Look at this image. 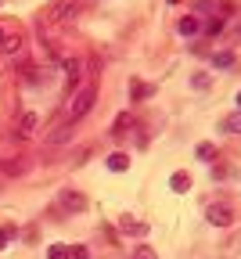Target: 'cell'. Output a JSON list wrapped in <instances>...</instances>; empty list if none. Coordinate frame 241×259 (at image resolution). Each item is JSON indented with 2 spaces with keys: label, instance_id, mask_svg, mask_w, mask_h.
<instances>
[{
  "label": "cell",
  "instance_id": "cell-8",
  "mask_svg": "<svg viewBox=\"0 0 241 259\" xmlns=\"http://www.w3.org/2000/svg\"><path fill=\"white\" fill-rule=\"evenodd\" d=\"M36 122H40L36 115H32V112H25V115L18 119V137H29V134H32V130H36Z\"/></svg>",
  "mask_w": 241,
  "mask_h": 259
},
{
  "label": "cell",
  "instance_id": "cell-7",
  "mask_svg": "<svg viewBox=\"0 0 241 259\" xmlns=\"http://www.w3.org/2000/svg\"><path fill=\"white\" fill-rule=\"evenodd\" d=\"M108 169H112V173H123V169H130V155H126V151H115V155H108Z\"/></svg>",
  "mask_w": 241,
  "mask_h": 259
},
{
  "label": "cell",
  "instance_id": "cell-2",
  "mask_svg": "<svg viewBox=\"0 0 241 259\" xmlns=\"http://www.w3.org/2000/svg\"><path fill=\"white\" fill-rule=\"evenodd\" d=\"M205 220H209L213 227H230L234 223V209L227 202H213L209 209H205Z\"/></svg>",
  "mask_w": 241,
  "mask_h": 259
},
{
  "label": "cell",
  "instance_id": "cell-10",
  "mask_svg": "<svg viewBox=\"0 0 241 259\" xmlns=\"http://www.w3.org/2000/svg\"><path fill=\"white\" fill-rule=\"evenodd\" d=\"M177 29L184 32V36H194L202 25H198V18H194V15H187V18H180V25H177Z\"/></svg>",
  "mask_w": 241,
  "mask_h": 259
},
{
  "label": "cell",
  "instance_id": "cell-9",
  "mask_svg": "<svg viewBox=\"0 0 241 259\" xmlns=\"http://www.w3.org/2000/svg\"><path fill=\"white\" fill-rule=\"evenodd\" d=\"M22 47V36L18 32H4V40H0V51H8V54H15Z\"/></svg>",
  "mask_w": 241,
  "mask_h": 259
},
{
  "label": "cell",
  "instance_id": "cell-14",
  "mask_svg": "<svg viewBox=\"0 0 241 259\" xmlns=\"http://www.w3.org/2000/svg\"><path fill=\"white\" fill-rule=\"evenodd\" d=\"M194 155H198V158H202V162H209V158H213V155H216V148H213V144H209V141H202V144H198V148H194Z\"/></svg>",
  "mask_w": 241,
  "mask_h": 259
},
{
  "label": "cell",
  "instance_id": "cell-3",
  "mask_svg": "<svg viewBox=\"0 0 241 259\" xmlns=\"http://www.w3.org/2000/svg\"><path fill=\"white\" fill-rule=\"evenodd\" d=\"M61 205L72 209V212H83V209H87V198H83L79 191H65V194H61Z\"/></svg>",
  "mask_w": 241,
  "mask_h": 259
},
{
  "label": "cell",
  "instance_id": "cell-13",
  "mask_svg": "<svg viewBox=\"0 0 241 259\" xmlns=\"http://www.w3.org/2000/svg\"><path fill=\"white\" fill-rule=\"evenodd\" d=\"M130 259H158V252H155V248H151V245H137V248H133V255H130Z\"/></svg>",
  "mask_w": 241,
  "mask_h": 259
},
{
  "label": "cell",
  "instance_id": "cell-12",
  "mask_svg": "<svg viewBox=\"0 0 241 259\" xmlns=\"http://www.w3.org/2000/svg\"><path fill=\"white\" fill-rule=\"evenodd\" d=\"M220 126L227 130V134H241V112H234V115H227V119H223Z\"/></svg>",
  "mask_w": 241,
  "mask_h": 259
},
{
  "label": "cell",
  "instance_id": "cell-16",
  "mask_svg": "<svg viewBox=\"0 0 241 259\" xmlns=\"http://www.w3.org/2000/svg\"><path fill=\"white\" fill-rule=\"evenodd\" d=\"M130 97H137V101H141V97H151V87H144V83H130Z\"/></svg>",
  "mask_w": 241,
  "mask_h": 259
},
{
  "label": "cell",
  "instance_id": "cell-21",
  "mask_svg": "<svg viewBox=\"0 0 241 259\" xmlns=\"http://www.w3.org/2000/svg\"><path fill=\"white\" fill-rule=\"evenodd\" d=\"M0 40H4V29H0Z\"/></svg>",
  "mask_w": 241,
  "mask_h": 259
},
{
  "label": "cell",
  "instance_id": "cell-20",
  "mask_svg": "<svg viewBox=\"0 0 241 259\" xmlns=\"http://www.w3.org/2000/svg\"><path fill=\"white\" fill-rule=\"evenodd\" d=\"M237 108H241V94H237Z\"/></svg>",
  "mask_w": 241,
  "mask_h": 259
},
{
  "label": "cell",
  "instance_id": "cell-6",
  "mask_svg": "<svg viewBox=\"0 0 241 259\" xmlns=\"http://www.w3.org/2000/svg\"><path fill=\"white\" fill-rule=\"evenodd\" d=\"M119 227H123L126 234H137V238H141V234H148V223H141V220H130V216H123V220H119Z\"/></svg>",
  "mask_w": 241,
  "mask_h": 259
},
{
  "label": "cell",
  "instance_id": "cell-18",
  "mask_svg": "<svg viewBox=\"0 0 241 259\" xmlns=\"http://www.w3.org/2000/svg\"><path fill=\"white\" fill-rule=\"evenodd\" d=\"M220 29H223V18H213V22H209V32H213V36H216V32H220Z\"/></svg>",
  "mask_w": 241,
  "mask_h": 259
},
{
  "label": "cell",
  "instance_id": "cell-15",
  "mask_svg": "<svg viewBox=\"0 0 241 259\" xmlns=\"http://www.w3.org/2000/svg\"><path fill=\"white\" fill-rule=\"evenodd\" d=\"M47 259H68V245H61V241L51 245V248H47Z\"/></svg>",
  "mask_w": 241,
  "mask_h": 259
},
{
  "label": "cell",
  "instance_id": "cell-17",
  "mask_svg": "<svg viewBox=\"0 0 241 259\" xmlns=\"http://www.w3.org/2000/svg\"><path fill=\"white\" fill-rule=\"evenodd\" d=\"M68 259H90V252L83 245H68Z\"/></svg>",
  "mask_w": 241,
  "mask_h": 259
},
{
  "label": "cell",
  "instance_id": "cell-1",
  "mask_svg": "<svg viewBox=\"0 0 241 259\" xmlns=\"http://www.w3.org/2000/svg\"><path fill=\"white\" fill-rule=\"evenodd\" d=\"M94 97H97V90L94 87H83V90H76L72 97H68V105L61 108V122H68V126H76L90 108H94Z\"/></svg>",
  "mask_w": 241,
  "mask_h": 259
},
{
  "label": "cell",
  "instance_id": "cell-19",
  "mask_svg": "<svg viewBox=\"0 0 241 259\" xmlns=\"http://www.w3.org/2000/svg\"><path fill=\"white\" fill-rule=\"evenodd\" d=\"M8 238H11V231H0V248H8Z\"/></svg>",
  "mask_w": 241,
  "mask_h": 259
},
{
  "label": "cell",
  "instance_id": "cell-4",
  "mask_svg": "<svg viewBox=\"0 0 241 259\" xmlns=\"http://www.w3.org/2000/svg\"><path fill=\"white\" fill-rule=\"evenodd\" d=\"M169 187H173L177 194H187V191H191V173H184V169H177L173 177H169Z\"/></svg>",
  "mask_w": 241,
  "mask_h": 259
},
{
  "label": "cell",
  "instance_id": "cell-5",
  "mask_svg": "<svg viewBox=\"0 0 241 259\" xmlns=\"http://www.w3.org/2000/svg\"><path fill=\"white\" fill-rule=\"evenodd\" d=\"M65 76H68V83L76 87V83L83 79V61H79V58H68V61H65Z\"/></svg>",
  "mask_w": 241,
  "mask_h": 259
},
{
  "label": "cell",
  "instance_id": "cell-11",
  "mask_svg": "<svg viewBox=\"0 0 241 259\" xmlns=\"http://www.w3.org/2000/svg\"><path fill=\"white\" fill-rule=\"evenodd\" d=\"M213 65H216V69H230V65H234V51H220V54H213Z\"/></svg>",
  "mask_w": 241,
  "mask_h": 259
}]
</instances>
